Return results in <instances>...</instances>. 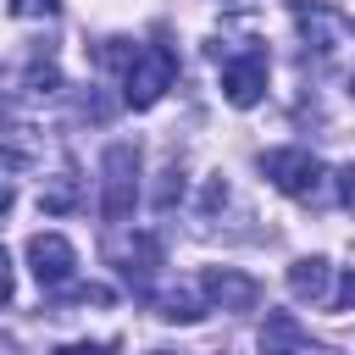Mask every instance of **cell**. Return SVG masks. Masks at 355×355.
I'll list each match as a JSON object with an SVG mask.
<instances>
[{
  "instance_id": "cell-12",
  "label": "cell",
  "mask_w": 355,
  "mask_h": 355,
  "mask_svg": "<svg viewBox=\"0 0 355 355\" xmlns=\"http://www.w3.org/2000/svg\"><path fill=\"white\" fill-rule=\"evenodd\" d=\"M211 305H205V294H200V283L194 288H166L161 300H155V316L161 322H200Z\"/></svg>"
},
{
  "instance_id": "cell-17",
  "label": "cell",
  "mask_w": 355,
  "mask_h": 355,
  "mask_svg": "<svg viewBox=\"0 0 355 355\" xmlns=\"http://www.w3.org/2000/svg\"><path fill=\"white\" fill-rule=\"evenodd\" d=\"M333 183H338V200L355 211V166H338V172H333Z\"/></svg>"
},
{
  "instance_id": "cell-1",
  "label": "cell",
  "mask_w": 355,
  "mask_h": 355,
  "mask_svg": "<svg viewBox=\"0 0 355 355\" xmlns=\"http://www.w3.org/2000/svg\"><path fill=\"white\" fill-rule=\"evenodd\" d=\"M261 172H266L272 189H283V194L300 200V205H322V200H327V166H322L311 150H300V144L266 150V155H261Z\"/></svg>"
},
{
  "instance_id": "cell-5",
  "label": "cell",
  "mask_w": 355,
  "mask_h": 355,
  "mask_svg": "<svg viewBox=\"0 0 355 355\" xmlns=\"http://www.w3.org/2000/svg\"><path fill=\"white\" fill-rule=\"evenodd\" d=\"M111 261H116V272L133 283V294H150L155 272L166 266V244H161V233H128V239L111 244Z\"/></svg>"
},
{
  "instance_id": "cell-18",
  "label": "cell",
  "mask_w": 355,
  "mask_h": 355,
  "mask_svg": "<svg viewBox=\"0 0 355 355\" xmlns=\"http://www.w3.org/2000/svg\"><path fill=\"white\" fill-rule=\"evenodd\" d=\"M327 305H333V311H349V305H355V272H344V283H338V294H333Z\"/></svg>"
},
{
  "instance_id": "cell-7",
  "label": "cell",
  "mask_w": 355,
  "mask_h": 355,
  "mask_svg": "<svg viewBox=\"0 0 355 355\" xmlns=\"http://www.w3.org/2000/svg\"><path fill=\"white\" fill-rule=\"evenodd\" d=\"M28 266H33V277H39V288H50V294H61L67 283H72V266H78V250L61 239V233H33L28 239Z\"/></svg>"
},
{
  "instance_id": "cell-6",
  "label": "cell",
  "mask_w": 355,
  "mask_h": 355,
  "mask_svg": "<svg viewBox=\"0 0 355 355\" xmlns=\"http://www.w3.org/2000/svg\"><path fill=\"white\" fill-rule=\"evenodd\" d=\"M200 294H205L211 311H233V316L261 305V283L250 272H239V266H205L200 272Z\"/></svg>"
},
{
  "instance_id": "cell-3",
  "label": "cell",
  "mask_w": 355,
  "mask_h": 355,
  "mask_svg": "<svg viewBox=\"0 0 355 355\" xmlns=\"http://www.w3.org/2000/svg\"><path fill=\"white\" fill-rule=\"evenodd\" d=\"M172 78H178V55H172L166 44H144V50L128 61V72H122V105L150 111V105L172 89Z\"/></svg>"
},
{
  "instance_id": "cell-2",
  "label": "cell",
  "mask_w": 355,
  "mask_h": 355,
  "mask_svg": "<svg viewBox=\"0 0 355 355\" xmlns=\"http://www.w3.org/2000/svg\"><path fill=\"white\" fill-rule=\"evenodd\" d=\"M133 200H139V144L116 139L100 155V216L105 222H128Z\"/></svg>"
},
{
  "instance_id": "cell-9",
  "label": "cell",
  "mask_w": 355,
  "mask_h": 355,
  "mask_svg": "<svg viewBox=\"0 0 355 355\" xmlns=\"http://www.w3.org/2000/svg\"><path fill=\"white\" fill-rule=\"evenodd\" d=\"M327 277H333V266L322 261V255H300L294 266H288V294L294 300H327Z\"/></svg>"
},
{
  "instance_id": "cell-20",
  "label": "cell",
  "mask_w": 355,
  "mask_h": 355,
  "mask_svg": "<svg viewBox=\"0 0 355 355\" xmlns=\"http://www.w3.org/2000/svg\"><path fill=\"white\" fill-rule=\"evenodd\" d=\"M0 305H11V261H6V250H0Z\"/></svg>"
},
{
  "instance_id": "cell-10",
  "label": "cell",
  "mask_w": 355,
  "mask_h": 355,
  "mask_svg": "<svg viewBox=\"0 0 355 355\" xmlns=\"http://www.w3.org/2000/svg\"><path fill=\"white\" fill-rule=\"evenodd\" d=\"M344 17L333 11V6H305L300 11V33H305V44H316V50H333L338 39H344Z\"/></svg>"
},
{
  "instance_id": "cell-19",
  "label": "cell",
  "mask_w": 355,
  "mask_h": 355,
  "mask_svg": "<svg viewBox=\"0 0 355 355\" xmlns=\"http://www.w3.org/2000/svg\"><path fill=\"white\" fill-rule=\"evenodd\" d=\"M50 355H111L105 344H61V349H50Z\"/></svg>"
},
{
  "instance_id": "cell-22",
  "label": "cell",
  "mask_w": 355,
  "mask_h": 355,
  "mask_svg": "<svg viewBox=\"0 0 355 355\" xmlns=\"http://www.w3.org/2000/svg\"><path fill=\"white\" fill-rule=\"evenodd\" d=\"M349 89H355V83H349Z\"/></svg>"
},
{
  "instance_id": "cell-8",
  "label": "cell",
  "mask_w": 355,
  "mask_h": 355,
  "mask_svg": "<svg viewBox=\"0 0 355 355\" xmlns=\"http://www.w3.org/2000/svg\"><path fill=\"white\" fill-rule=\"evenodd\" d=\"M261 355H322L294 311H266L261 322Z\"/></svg>"
},
{
  "instance_id": "cell-11",
  "label": "cell",
  "mask_w": 355,
  "mask_h": 355,
  "mask_svg": "<svg viewBox=\"0 0 355 355\" xmlns=\"http://www.w3.org/2000/svg\"><path fill=\"white\" fill-rule=\"evenodd\" d=\"M78 205H83L78 172H72V166H61V172L44 183V194H39V211H44V216H67V211H78Z\"/></svg>"
},
{
  "instance_id": "cell-21",
  "label": "cell",
  "mask_w": 355,
  "mask_h": 355,
  "mask_svg": "<svg viewBox=\"0 0 355 355\" xmlns=\"http://www.w3.org/2000/svg\"><path fill=\"white\" fill-rule=\"evenodd\" d=\"M11 205H17V189H11V183H0V216H6Z\"/></svg>"
},
{
  "instance_id": "cell-15",
  "label": "cell",
  "mask_w": 355,
  "mask_h": 355,
  "mask_svg": "<svg viewBox=\"0 0 355 355\" xmlns=\"http://www.w3.org/2000/svg\"><path fill=\"white\" fill-rule=\"evenodd\" d=\"M133 55H139V50H133L128 39H105V44L94 50V61H100V67H122V72H128V61H133Z\"/></svg>"
},
{
  "instance_id": "cell-16",
  "label": "cell",
  "mask_w": 355,
  "mask_h": 355,
  "mask_svg": "<svg viewBox=\"0 0 355 355\" xmlns=\"http://www.w3.org/2000/svg\"><path fill=\"white\" fill-rule=\"evenodd\" d=\"M55 11H61V0H11V17H22V22L28 17H55Z\"/></svg>"
},
{
  "instance_id": "cell-13",
  "label": "cell",
  "mask_w": 355,
  "mask_h": 355,
  "mask_svg": "<svg viewBox=\"0 0 355 355\" xmlns=\"http://www.w3.org/2000/svg\"><path fill=\"white\" fill-rule=\"evenodd\" d=\"M22 83H28L33 94H55V89H61V67H55V61H28Z\"/></svg>"
},
{
  "instance_id": "cell-14",
  "label": "cell",
  "mask_w": 355,
  "mask_h": 355,
  "mask_svg": "<svg viewBox=\"0 0 355 355\" xmlns=\"http://www.w3.org/2000/svg\"><path fill=\"white\" fill-rule=\"evenodd\" d=\"M178 200H183V172H178V161H166L161 183H155V211H172Z\"/></svg>"
},
{
  "instance_id": "cell-4",
  "label": "cell",
  "mask_w": 355,
  "mask_h": 355,
  "mask_svg": "<svg viewBox=\"0 0 355 355\" xmlns=\"http://www.w3.org/2000/svg\"><path fill=\"white\" fill-rule=\"evenodd\" d=\"M211 55L222 61V94H227V105L244 111V105H255L266 94V50L255 39H239V50L211 44Z\"/></svg>"
}]
</instances>
